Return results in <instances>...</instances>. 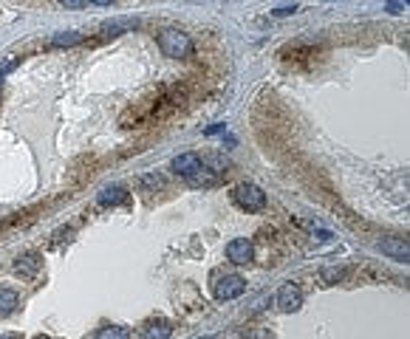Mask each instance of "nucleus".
<instances>
[{"label": "nucleus", "mask_w": 410, "mask_h": 339, "mask_svg": "<svg viewBox=\"0 0 410 339\" xmlns=\"http://www.w3.org/2000/svg\"><path fill=\"white\" fill-rule=\"evenodd\" d=\"M158 49L170 60H187L193 54V40H190V34L178 32V29H165L158 34Z\"/></svg>", "instance_id": "f257e3e1"}, {"label": "nucleus", "mask_w": 410, "mask_h": 339, "mask_svg": "<svg viewBox=\"0 0 410 339\" xmlns=\"http://www.w3.org/2000/svg\"><path fill=\"white\" fill-rule=\"evenodd\" d=\"M232 201L246 212H261L266 207V192L258 184H252V181H243V184L232 190Z\"/></svg>", "instance_id": "f03ea898"}, {"label": "nucleus", "mask_w": 410, "mask_h": 339, "mask_svg": "<svg viewBox=\"0 0 410 339\" xmlns=\"http://www.w3.org/2000/svg\"><path fill=\"white\" fill-rule=\"evenodd\" d=\"M246 291V280L238 277V275H224L218 283H215V297L224 303V300H235Z\"/></svg>", "instance_id": "7ed1b4c3"}, {"label": "nucleus", "mask_w": 410, "mask_h": 339, "mask_svg": "<svg viewBox=\"0 0 410 339\" xmlns=\"http://www.w3.org/2000/svg\"><path fill=\"white\" fill-rule=\"evenodd\" d=\"M226 258H230L232 263H238V266L252 263V260H255V246H252V240H246V238L230 240V246H226Z\"/></svg>", "instance_id": "20e7f679"}, {"label": "nucleus", "mask_w": 410, "mask_h": 339, "mask_svg": "<svg viewBox=\"0 0 410 339\" xmlns=\"http://www.w3.org/2000/svg\"><path fill=\"white\" fill-rule=\"evenodd\" d=\"M300 305H303V291L294 283H286L278 291V308L286 311V314H294V311H300Z\"/></svg>", "instance_id": "39448f33"}, {"label": "nucleus", "mask_w": 410, "mask_h": 339, "mask_svg": "<svg viewBox=\"0 0 410 339\" xmlns=\"http://www.w3.org/2000/svg\"><path fill=\"white\" fill-rule=\"evenodd\" d=\"M201 167H204V162H201L195 153H181V155L173 158V173L181 175V178H193Z\"/></svg>", "instance_id": "423d86ee"}, {"label": "nucleus", "mask_w": 410, "mask_h": 339, "mask_svg": "<svg viewBox=\"0 0 410 339\" xmlns=\"http://www.w3.org/2000/svg\"><path fill=\"white\" fill-rule=\"evenodd\" d=\"M142 339H170L173 336V325L162 316H156V320H147L142 328H139Z\"/></svg>", "instance_id": "0eeeda50"}, {"label": "nucleus", "mask_w": 410, "mask_h": 339, "mask_svg": "<svg viewBox=\"0 0 410 339\" xmlns=\"http://www.w3.org/2000/svg\"><path fill=\"white\" fill-rule=\"evenodd\" d=\"M379 249H382V255H388L394 260H407L410 258V246H407L405 238H382Z\"/></svg>", "instance_id": "6e6552de"}, {"label": "nucleus", "mask_w": 410, "mask_h": 339, "mask_svg": "<svg viewBox=\"0 0 410 339\" xmlns=\"http://www.w3.org/2000/svg\"><path fill=\"white\" fill-rule=\"evenodd\" d=\"M40 266H43V258L37 252H29V255H23V258L14 260V271L20 277H34L40 271Z\"/></svg>", "instance_id": "1a4fd4ad"}, {"label": "nucleus", "mask_w": 410, "mask_h": 339, "mask_svg": "<svg viewBox=\"0 0 410 339\" xmlns=\"http://www.w3.org/2000/svg\"><path fill=\"white\" fill-rule=\"evenodd\" d=\"M20 305V297L14 288H0V320L9 314H14V308Z\"/></svg>", "instance_id": "9d476101"}, {"label": "nucleus", "mask_w": 410, "mask_h": 339, "mask_svg": "<svg viewBox=\"0 0 410 339\" xmlns=\"http://www.w3.org/2000/svg\"><path fill=\"white\" fill-rule=\"evenodd\" d=\"M102 29H105L110 37H117V34H122V32H133V29H139V20H133V17H119V20L105 23Z\"/></svg>", "instance_id": "9b49d317"}, {"label": "nucleus", "mask_w": 410, "mask_h": 339, "mask_svg": "<svg viewBox=\"0 0 410 339\" xmlns=\"http://www.w3.org/2000/svg\"><path fill=\"white\" fill-rule=\"evenodd\" d=\"M128 201V190L125 187H108L99 192V203L102 207H117V203H125Z\"/></svg>", "instance_id": "f8f14e48"}, {"label": "nucleus", "mask_w": 410, "mask_h": 339, "mask_svg": "<svg viewBox=\"0 0 410 339\" xmlns=\"http://www.w3.org/2000/svg\"><path fill=\"white\" fill-rule=\"evenodd\" d=\"M187 181H190L193 187H215V184H218V175L210 173L207 167H201V170H198L193 178H187Z\"/></svg>", "instance_id": "ddd939ff"}, {"label": "nucleus", "mask_w": 410, "mask_h": 339, "mask_svg": "<svg viewBox=\"0 0 410 339\" xmlns=\"http://www.w3.org/2000/svg\"><path fill=\"white\" fill-rule=\"evenodd\" d=\"M97 339H130V328L125 325H105L97 331Z\"/></svg>", "instance_id": "4468645a"}, {"label": "nucleus", "mask_w": 410, "mask_h": 339, "mask_svg": "<svg viewBox=\"0 0 410 339\" xmlns=\"http://www.w3.org/2000/svg\"><path fill=\"white\" fill-rule=\"evenodd\" d=\"M320 277H323V283H339V280H343L346 277V268L343 266H326L323 271H320Z\"/></svg>", "instance_id": "2eb2a0df"}, {"label": "nucleus", "mask_w": 410, "mask_h": 339, "mask_svg": "<svg viewBox=\"0 0 410 339\" xmlns=\"http://www.w3.org/2000/svg\"><path fill=\"white\" fill-rule=\"evenodd\" d=\"M77 42H82V34H77V32H62L51 40V45H57V49H62V45L68 49V45H77Z\"/></svg>", "instance_id": "dca6fc26"}, {"label": "nucleus", "mask_w": 410, "mask_h": 339, "mask_svg": "<svg viewBox=\"0 0 410 339\" xmlns=\"http://www.w3.org/2000/svg\"><path fill=\"white\" fill-rule=\"evenodd\" d=\"M139 184L147 187L150 192H156V190H162V187H165V178L153 173V175H142V178H139Z\"/></svg>", "instance_id": "f3484780"}, {"label": "nucleus", "mask_w": 410, "mask_h": 339, "mask_svg": "<svg viewBox=\"0 0 410 339\" xmlns=\"http://www.w3.org/2000/svg\"><path fill=\"white\" fill-rule=\"evenodd\" d=\"M60 3L65 9H82V6H88V0H60Z\"/></svg>", "instance_id": "a211bd4d"}, {"label": "nucleus", "mask_w": 410, "mask_h": 339, "mask_svg": "<svg viewBox=\"0 0 410 339\" xmlns=\"http://www.w3.org/2000/svg\"><path fill=\"white\" fill-rule=\"evenodd\" d=\"M246 339H272V336H269V331L255 328V331H249V334H246Z\"/></svg>", "instance_id": "6ab92c4d"}, {"label": "nucleus", "mask_w": 410, "mask_h": 339, "mask_svg": "<svg viewBox=\"0 0 410 339\" xmlns=\"http://www.w3.org/2000/svg\"><path fill=\"white\" fill-rule=\"evenodd\" d=\"M294 12H298V6H283V9H275V17H286V14H294Z\"/></svg>", "instance_id": "aec40b11"}, {"label": "nucleus", "mask_w": 410, "mask_h": 339, "mask_svg": "<svg viewBox=\"0 0 410 339\" xmlns=\"http://www.w3.org/2000/svg\"><path fill=\"white\" fill-rule=\"evenodd\" d=\"M388 12H391V14H402V3H396V0H391V3H388Z\"/></svg>", "instance_id": "412c9836"}, {"label": "nucleus", "mask_w": 410, "mask_h": 339, "mask_svg": "<svg viewBox=\"0 0 410 339\" xmlns=\"http://www.w3.org/2000/svg\"><path fill=\"white\" fill-rule=\"evenodd\" d=\"M91 3H99V6H110L113 0H91Z\"/></svg>", "instance_id": "4be33fe9"}, {"label": "nucleus", "mask_w": 410, "mask_h": 339, "mask_svg": "<svg viewBox=\"0 0 410 339\" xmlns=\"http://www.w3.org/2000/svg\"><path fill=\"white\" fill-rule=\"evenodd\" d=\"M0 339H20L17 334H0Z\"/></svg>", "instance_id": "5701e85b"}, {"label": "nucleus", "mask_w": 410, "mask_h": 339, "mask_svg": "<svg viewBox=\"0 0 410 339\" xmlns=\"http://www.w3.org/2000/svg\"><path fill=\"white\" fill-rule=\"evenodd\" d=\"M34 339H49V336H34Z\"/></svg>", "instance_id": "b1692460"}, {"label": "nucleus", "mask_w": 410, "mask_h": 339, "mask_svg": "<svg viewBox=\"0 0 410 339\" xmlns=\"http://www.w3.org/2000/svg\"><path fill=\"white\" fill-rule=\"evenodd\" d=\"M204 339H213V336H204Z\"/></svg>", "instance_id": "393cba45"}]
</instances>
